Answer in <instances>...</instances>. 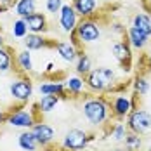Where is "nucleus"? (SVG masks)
<instances>
[{
  "mask_svg": "<svg viewBox=\"0 0 151 151\" xmlns=\"http://www.w3.org/2000/svg\"><path fill=\"white\" fill-rule=\"evenodd\" d=\"M33 12H37V0H17L16 4V14L26 17V16H31Z\"/></svg>",
  "mask_w": 151,
  "mask_h": 151,
  "instance_id": "nucleus-20",
  "label": "nucleus"
},
{
  "mask_svg": "<svg viewBox=\"0 0 151 151\" xmlns=\"http://www.w3.org/2000/svg\"><path fill=\"white\" fill-rule=\"evenodd\" d=\"M5 45V42H4V37H2V26H0V49Z\"/></svg>",
  "mask_w": 151,
  "mask_h": 151,
  "instance_id": "nucleus-34",
  "label": "nucleus"
},
{
  "mask_svg": "<svg viewBox=\"0 0 151 151\" xmlns=\"http://www.w3.org/2000/svg\"><path fill=\"white\" fill-rule=\"evenodd\" d=\"M58 103H59V97L58 96H42L40 101H38V108H40L42 113H50L56 108Z\"/></svg>",
  "mask_w": 151,
  "mask_h": 151,
  "instance_id": "nucleus-24",
  "label": "nucleus"
},
{
  "mask_svg": "<svg viewBox=\"0 0 151 151\" xmlns=\"http://www.w3.org/2000/svg\"><path fill=\"white\" fill-rule=\"evenodd\" d=\"M144 5H146V7H150V9H151V0H144Z\"/></svg>",
  "mask_w": 151,
  "mask_h": 151,
  "instance_id": "nucleus-35",
  "label": "nucleus"
},
{
  "mask_svg": "<svg viewBox=\"0 0 151 151\" xmlns=\"http://www.w3.org/2000/svg\"><path fill=\"white\" fill-rule=\"evenodd\" d=\"M127 134H129V129H127V125H125L122 120H118L116 123H113V127H111V137H113L116 142L125 141Z\"/></svg>",
  "mask_w": 151,
  "mask_h": 151,
  "instance_id": "nucleus-25",
  "label": "nucleus"
},
{
  "mask_svg": "<svg viewBox=\"0 0 151 151\" xmlns=\"http://www.w3.org/2000/svg\"><path fill=\"white\" fill-rule=\"evenodd\" d=\"M76 59H78V63H76V73L85 78V76L92 71V61H91V58L83 52V54H78V58H76Z\"/></svg>",
  "mask_w": 151,
  "mask_h": 151,
  "instance_id": "nucleus-22",
  "label": "nucleus"
},
{
  "mask_svg": "<svg viewBox=\"0 0 151 151\" xmlns=\"http://www.w3.org/2000/svg\"><path fill=\"white\" fill-rule=\"evenodd\" d=\"M85 82L83 78L80 76H70L66 82H64V92H66V97H76V96H82V92L85 89Z\"/></svg>",
  "mask_w": 151,
  "mask_h": 151,
  "instance_id": "nucleus-15",
  "label": "nucleus"
},
{
  "mask_svg": "<svg viewBox=\"0 0 151 151\" xmlns=\"http://www.w3.org/2000/svg\"><path fill=\"white\" fill-rule=\"evenodd\" d=\"M123 142H125V146H127V151H139L141 146H142L141 136H139V134H134V132H129Z\"/></svg>",
  "mask_w": 151,
  "mask_h": 151,
  "instance_id": "nucleus-26",
  "label": "nucleus"
},
{
  "mask_svg": "<svg viewBox=\"0 0 151 151\" xmlns=\"http://www.w3.org/2000/svg\"><path fill=\"white\" fill-rule=\"evenodd\" d=\"M38 91H40V94H44V96H58V97H66V92H64V83H61V82L40 83Z\"/></svg>",
  "mask_w": 151,
  "mask_h": 151,
  "instance_id": "nucleus-19",
  "label": "nucleus"
},
{
  "mask_svg": "<svg viewBox=\"0 0 151 151\" xmlns=\"http://www.w3.org/2000/svg\"><path fill=\"white\" fill-rule=\"evenodd\" d=\"M116 151H125V150H116Z\"/></svg>",
  "mask_w": 151,
  "mask_h": 151,
  "instance_id": "nucleus-38",
  "label": "nucleus"
},
{
  "mask_svg": "<svg viewBox=\"0 0 151 151\" xmlns=\"http://www.w3.org/2000/svg\"><path fill=\"white\" fill-rule=\"evenodd\" d=\"M127 42H129V45L136 47V49H144V47L148 45V38L150 37H146L144 33H141L139 30H136L134 26H129V30H127Z\"/></svg>",
  "mask_w": 151,
  "mask_h": 151,
  "instance_id": "nucleus-16",
  "label": "nucleus"
},
{
  "mask_svg": "<svg viewBox=\"0 0 151 151\" xmlns=\"http://www.w3.org/2000/svg\"><path fill=\"white\" fill-rule=\"evenodd\" d=\"M127 129L129 132H134V134H148L151 130V113L148 109H142V108H134L129 115H127Z\"/></svg>",
  "mask_w": 151,
  "mask_h": 151,
  "instance_id": "nucleus-5",
  "label": "nucleus"
},
{
  "mask_svg": "<svg viewBox=\"0 0 151 151\" xmlns=\"http://www.w3.org/2000/svg\"><path fill=\"white\" fill-rule=\"evenodd\" d=\"M148 151H151V146H150V150H148Z\"/></svg>",
  "mask_w": 151,
  "mask_h": 151,
  "instance_id": "nucleus-39",
  "label": "nucleus"
},
{
  "mask_svg": "<svg viewBox=\"0 0 151 151\" xmlns=\"http://www.w3.org/2000/svg\"><path fill=\"white\" fill-rule=\"evenodd\" d=\"M24 47L26 50H42V49H56L58 40H50V38H44L42 35H37V33H28L24 37Z\"/></svg>",
  "mask_w": 151,
  "mask_h": 151,
  "instance_id": "nucleus-9",
  "label": "nucleus"
},
{
  "mask_svg": "<svg viewBox=\"0 0 151 151\" xmlns=\"http://www.w3.org/2000/svg\"><path fill=\"white\" fill-rule=\"evenodd\" d=\"M12 35H14L16 38H24V37L28 35V28H26L24 19L14 21V24H12Z\"/></svg>",
  "mask_w": 151,
  "mask_h": 151,
  "instance_id": "nucleus-28",
  "label": "nucleus"
},
{
  "mask_svg": "<svg viewBox=\"0 0 151 151\" xmlns=\"http://www.w3.org/2000/svg\"><path fill=\"white\" fill-rule=\"evenodd\" d=\"M111 30L115 33H120V35H125V26H122L120 23H113L111 24Z\"/></svg>",
  "mask_w": 151,
  "mask_h": 151,
  "instance_id": "nucleus-30",
  "label": "nucleus"
},
{
  "mask_svg": "<svg viewBox=\"0 0 151 151\" xmlns=\"http://www.w3.org/2000/svg\"><path fill=\"white\" fill-rule=\"evenodd\" d=\"M134 91H136L137 96H146L150 92V82L144 76H137L134 80Z\"/></svg>",
  "mask_w": 151,
  "mask_h": 151,
  "instance_id": "nucleus-27",
  "label": "nucleus"
},
{
  "mask_svg": "<svg viewBox=\"0 0 151 151\" xmlns=\"http://www.w3.org/2000/svg\"><path fill=\"white\" fill-rule=\"evenodd\" d=\"M111 54L113 58L118 61V64L122 66V70H130V64H132V50L129 42H116L111 45Z\"/></svg>",
  "mask_w": 151,
  "mask_h": 151,
  "instance_id": "nucleus-7",
  "label": "nucleus"
},
{
  "mask_svg": "<svg viewBox=\"0 0 151 151\" xmlns=\"http://www.w3.org/2000/svg\"><path fill=\"white\" fill-rule=\"evenodd\" d=\"M109 104H111V113H113L118 120L125 118V116L134 109L132 101H130L127 96H115V97H113V101H111Z\"/></svg>",
  "mask_w": 151,
  "mask_h": 151,
  "instance_id": "nucleus-11",
  "label": "nucleus"
},
{
  "mask_svg": "<svg viewBox=\"0 0 151 151\" xmlns=\"http://www.w3.org/2000/svg\"><path fill=\"white\" fill-rule=\"evenodd\" d=\"M104 2H113V0H104Z\"/></svg>",
  "mask_w": 151,
  "mask_h": 151,
  "instance_id": "nucleus-37",
  "label": "nucleus"
},
{
  "mask_svg": "<svg viewBox=\"0 0 151 151\" xmlns=\"http://www.w3.org/2000/svg\"><path fill=\"white\" fill-rule=\"evenodd\" d=\"M82 111L85 115V118L89 120L91 125H103L109 120V113H111V104L109 101L106 99L104 96H99V97H87L82 104Z\"/></svg>",
  "mask_w": 151,
  "mask_h": 151,
  "instance_id": "nucleus-2",
  "label": "nucleus"
},
{
  "mask_svg": "<svg viewBox=\"0 0 151 151\" xmlns=\"http://www.w3.org/2000/svg\"><path fill=\"white\" fill-rule=\"evenodd\" d=\"M85 85L92 92H118L120 89L116 87V75L111 68H94L89 75L83 78Z\"/></svg>",
  "mask_w": 151,
  "mask_h": 151,
  "instance_id": "nucleus-1",
  "label": "nucleus"
},
{
  "mask_svg": "<svg viewBox=\"0 0 151 151\" xmlns=\"http://www.w3.org/2000/svg\"><path fill=\"white\" fill-rule=\"evenodd\" d=\"M52 70H54V63H49V64H47V68H45V75H47V73H50Z\"/></svg>",
  "mask_w": 151,
  "mask_h": 151,
  "instance_id": "nucleus-32",
  "label": "nucleus"
},
{
  "mask_svg": "<svg viewBox=\"0 0 151 151\" xmlns=\"http://www.w3.org/2000/svg\"><path fill=\"white\" fill-rule=\"evenodd\" d=\"M17 66L21 68V71H24L26 75L33 71V63H31V54L30 50H21V52H17Z\"/></svg>",
  "mask_w": 151,
  "mask_h": 151,
  "instance_id": "nucleus-23",
  "label": "nucleus"
},
{
  "mask_svg": "<svg viewBox=\"0 0 151 151\" xmlns=\"http://www.w3.org/2000/svg\"><path fill=\"white\" fill-rule=\"evenodd\" d=\"M0 109H4V108H2V99H0Z\"/></svg>",
  "mask_w": 151,
  "mask_h": 151,
  "instance_id": "nucleus-36",
  "label": "nucleus"
},
{
  "mask_svg": "<svg viewBox=\"0 0 151 151\" xmlns=\"http://www.w3.org/2000/svg\"><path fill=\"white\" fill-rule=\"evenodd\" d=\"M45 7L50 14H58L63 7V0H45Z\"/></svg>",
  "mask_w": 151,
  "mask_h": 151,
  "instance_id": "nucleus-29",
  "label": "nucleus"
},
{
  "mask_svg": "<svg viewBox=\"0 0 151 151\" xmlns=\"http://www.w3.org/2000/svg\"><path fill=\"white\" fill-rule=\"evenodd\" d=\"M94 136L92 134H87L85 130L82 129H71L66 132V136L63 137V150L64 151H80L83 150L89 142H91Z\"/></svg>",
  "mask_w": 151,
  "mask_h": 151,
  "instance_id": "nucleus-6",
  "label": "nucleus"
},
{
  "mask_svg": "<svg viewBox=\"0 0 151 151\" xmlns=\"http://www.w3.org/2000/svg\"><path fill=\"white\" fill-rule=\"evenodd\" d=\"M71 45L76 49L78 54H83L82 52V45L83 44H96L101 37V30H99V24L96 23V19L91 17V19H82L78 21L76 28L71 33Z\"/></svg>",
  "mask_w": 151,
  "mask_h": 151,
  "instance_id": "nucleus-3",
  "label": "nucleus"
},
{
  "mask_svg": "<svg viewBox=\"0 0 151 151\" xmlns=\"http://www.w3.org/2000/svg\"><path fill=\"white\" fill-rule=\"evenodd\" d=\"M31 94H33V83H31V78L26 73L17 75L9 82V96H11L12 103H16V104L24 108V104L31 99Z\"/></svg>",
  "mask_w": 151,
  "mask_h": 151,
  "instance_id": "nucleus-4",
  "label": "nucleus"
},
{
  "mask_svg": "<svg viewBox=\"0 0 151 151\" xmlns=\"http://www.w3.org/2000/svg\"><path fill=\"white\" fill-rule=\"evenodd\" d=\"M59 24H61V28H63V31H66V33H71V31L76 28V24H78L76 12L70 4H63V7H61Z\"/></svg>",
  "mask_w": 151,
  "mask_h": 151,
  "instance_id": "nucleus-10",
  "label": "nucleus"
},
{
  "mask_svg": "<svg viewBox=\"0 0 151 151\" xmlns=\"http://www.w3.org/2000/svg\"><path fill=\"white\" fill-rule=\"evenodd\" d=\"M31 134L35 136L37 142H38V146H44V148H47L49 144H52V142H54V139H56L54 129H52L50 125L44 123V122L35 123V125L31 127Z\"/></svg>",
  "mask_w": 151,
  "mask_h": 151,
  "instance_id": "nucleus-8",
  "label": "nucleus"
},
{
  "mask_svg": "<svg viewBox=\"0 0 151 151\" xmlns=\"http://www.w3.org/2000/svg\"><path fill=\"white\" fill-rule=\"evenodd\" d=\"M144 61H146V66H148V68H151V54H150V56H146V58H144Z\"/></svg>",
  "mask_w": 151,
  "mask_h": 151,
  "instance_id": "nucleus-33",
  "label": "nucleus"
},
{
  "mask_svg": "<svg viewBox=\"0 0 151 151\" xmlns=\"http://www.w3.org/2000/svg\"><path fill=\"white\" fill-rule=\"evenodd\" d=\"M23 19H24V23H26V28H28L31 33L40 35V33H44V31L49 30L47 17H45V14H42V12H33L31 16H26V17H23Z\"/></svg>",
  "mask_w": 151,
  "mask_h": 151,
  "instance_id": "nucleus-12",
  "label": "nucleus"
},
{
  "mask_svg": "<svg viewBox=\"0 0 151 151\" xmlns=\"http://www.w3.org/2000/svg\"><path fill=\"white\" fill-rule=\"evenodd\" d=\"M17 142H19V148L24 150V151H35L37 150V146H38V142H37L35 136L31 134V130H26V132L19 134Z\"/></svg>",
  "mask_w": 151,
  "mask_h": 151,
  "instance_id": "nucleus-21",
  "label": "nucleus"
},
{
  "mask_svg": "<svg viewBox=\"0 0 151 151\" xmlns=\"http://www.w3.org/2000/svg\"><path fill=\"white\" fill-rule=\"evenodd\" d=\"M7 123H11L12 127L31 129V127L35 125V120H33V116H31L30 111H24V108H23V109H17V111H14V113H11Z\"/></svg>",
  "mask_w": 151,
  "mask_h": 151,
  "instance_id": "nucleus-13",
  "label": "nucleus"
},
{
  "mask_svg": "<svg viewBox=\"0 0 151 151\" xmlns=\"http://www.w3.org/2000/svg\"><path fill=\"white\" fill-rule=\"evenodd\" d=\"M56 52L61 56V59L66 61V63H73L78 58V52L76 49L70 42H58L56 44Z\"/></svg>",
  "mask_w": 151,
  "mask_h": 151,
  "instance_id": "nucleus-17",
  "label": "nucleus"
},
{
  "mask_svg": "<svg viewBox=\"0 0 151 151\" xmlns=\"http://www.w3.org/2000/svg\"><path fill=\"white\" fill-rule=\"evenodd\" d=\"M7 120H9V113H7V111H4V109H0V125L7 123Z\"/></svg>",
  "mask_w": 151,
  "mask_h": 151,
  "instance_id": "nucleus-31",
  "label": "nucleus"
},
{
  "mask_svg": "<svg viewBox=\"0 0 151 151\" xmlns=\"http://www.w3.org/2000/svg\"><path fill=\"white\" fill-rule=\"evenodd\" d=\"M71 7L78 16H82V19H91L97 11V0H73Z\"/></svg>",
  "mask_w": 151,
  "mask_h": 151,
  "instance_id": "nucleus-14",
  "label": "nucleus"
},
{
  "mask_svg": "<svg viewBox=\"0 0 151 151\" xmlns=\"http://www.w3.org/2000/svg\"><path fill=\"white\" fill-rule=\"evenodd\" d=\"M132 26L141 33H144L146 37H151V19L148 14H142V12L136 14L132 17Z\"/></svg>",
  "mask_w": 151,
  "mask_h": 151,
  "instance_id": "nucleus-18",
  "label": "nucleus"
}]
</instances>
